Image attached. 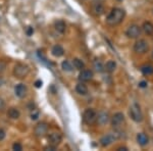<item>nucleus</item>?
Here are the masks:
<instances>
[{"mask_svg":"<svg viewBox=\"0 0 153 151\" xmlns=\"http://www.w3.org/2000/svg\"><path fill=\"white\" fill-rule=\"evenodd\" d=\"M7 116L11 119H17L19 116H21V112L17 108L15 107H10L9 109L7 110Z\"/></svg>","mask_w":153,"mask_h":151,"instance_id":"aec40b11","label":"nucleus"},{"mask_svg":"<svg viewBox=\"0 0 153 151\" xmlns=\"http://www.w3.org/2000/svg\"><path fill=\"white\" fill-rule=\"evenodd\" d=\"M141 27L136 25V24H133V25L129 26L128 29L126 30V36L130 39H137L141 35Z\"/></svg>","mask_w":153,"mask_h":151,"instance_id":"0eeeda50","label":"nucleus"},{"mask_svg":"<svg viewBox=\"0 0 153 151\" xmlns=\"http://www.w3.org/2000/svg\"><path fill=\"white\" fill-rule=\"evenodd\" d=\"M109 122V115L107 112H100L97 115V123L100 126H104Z\"/></svg>","mask_w":153,"mask_h":151,"instance_id":"dca6fc26","label":"nucleus"},{"mask_svg":"<svg viewBox=\"0 0 153 151\" xmlns=\"http://www.w3.org/2000/svg\"><path fill=\"white\" fill-rule=\"evenodd\" d=\"M141 30L148 36L153 35V24L151 22H144L141 27Z\"/></svg>","mask_w":153,"mask_h":151,"instance_id":"4468645a","label":"nucleus"},{"mask_svg":"<svg viewBox=\"0 0 153 151\" xmlns=\"http://www.w3.org/2000/svg\"><path fill=\"white\" fill-rule=\"evenodd\" d=\"M93 66H94L95 70L98 72V73L103 72V70H104V65L102 64V63L100 60H95L94 63H93Z\"/></svg>","mask_w":153,"mask_h":151,"instance_id":"393cba45","label":"nucleus"},{"mask_svg":"<svg viewBox=\"0 0 153 151\" xmlns=\"http://www.w3.org/2000/svg\"><path fill=\"white\" fill-rule=\"evenodd\" d=\"M141 73L145 76H150L153 74V65L151 64H144L141 66Z\"/></svg>","mask_w":153,"mask_h":151,"instance_id":"4be33fe9","label":"nucleus"},{"mask_svg":"<svg viewBox=\"0 0 153 151\" xmlns=\"http://www.w3.org/2000/svg\"><path fill=\"white\" fill-rule=\"evenodd\" d=\"M26 34L28 35V36H32V35L34 34V29H33L32 27L26 28Z\"/></svg>","mask_w":153,"mask_h":151,"instance_id":"cd10ccee","label":"nucleus"},{"mask_svg":"<svg viewBox=\"0 0 153 151\" xmlns=\"http://www.w3.org/2000/svg\"><path fill=\"white\" fill-rule=\"evenodd\" d=\"M39 115H40V111L38 109H32V112H31V119H32L33 121L38 119Z\"/></svg>","mask_w":153,"mask_h":151,"instance_id":"a878e982","label":"nucleus"},{"mask_svg":"<svg viewBox=\"0 0 153 151\" xmlns=\"http://www.w3.org/2000/svg\"><path fill=\"white\" fill-rule=\"evenodd\" d=\"M88 87L84 84V82H81V83L77 84L76 86V92L79 95H82V96H85V95L88 94Z\"/></svg>","mask_w":153,"mask_h":151,"instance_id":"6ab92c4d","label":"nucleus"},{"mask_svg":"<svg viewBox=\"0 0 153 151\" xmlns=\"http://www.w3.org/2000/svg\"><path fill=\"white\" fill-rule=\"evenodd\" d=\"M133 49L137 54H145L149 50V44L145 39H139L134 43Z\"/></svg>","mask_w":153,"mask_h":151,"instance_id":"39448f33","label":"nucleus"},{"mask_svg":"<svg viewBox=\"0 0 153 151\" xmlns=\"http://www.w3.org/2000/svg\"><path fill=\"white\" fill-rule=\"evenodd\" d=\"M104 5L101 2H94L92 4V12L95 15H101L104 13Z\"/></svg>","mask_w":153,"mask_h":151,"instance_id":"ddd939ff","label":"nucleus"},{"mask_svg":"<svg viewBox=\"0 0 153 151\" xmlns=\"http://www.w3.org/2000/svg\"><path fill=\"white\" fill-rule=\"evenodd\" d=\"M5 131L3 130V129H0V141H2V140H4L5 138Z\"/></svg>","mask_w":153,"mask_h":151,"instance_id":"c756f323","label":"nucleus"},{"mask_svg":"<svg viewBox=\"0 0 153 151\" xmlns=\"http://www.w3.org/2000/svg\"><path fill=\"white\" fill-rule=\"evenodd\" d=\"M126 17V12L121 8L119 7H114L110 10L109 14L106 17V24L111 27L117 26L124 21Z\"/></svg>","mask_w":153,"mask_h":151,"instance_id":"f257e3e1","label":"nucleus"},{"mask_svg":"<svg viewBox=\"0 0 153 151\" xmlns=\"http://www.w3.org/2000/svg\"><path fill=\"white\" fill-rule=\"evenodd\" d=\"M139 87L140 88H146L147 87V82H145V81H142L139 83Z\"/></svg>","mask_w":153,"mask_h":151,"instance_id":"473e14b6","label":"nucleus"},{"mask_svg":"<svg viewBox=\"0 0 153 151\" xmlns=\"http://www.w3.org/2000/svg\"><path fill=\"white\" fill-rule=\"evenodd\" d=\"M48 141H49V144L57 147V146L61 143V141H62V135L57 132L52 133V134H50L49 137H48Z\"/></svg>","mask_w":153,"mask_h":151,"instance_id":"9d476101","label":"nucleus"},{"mask_svg":"<svg viewBox=\"0 0 153 151\" xmlns=\"http://www.w3.org/2000/svg\"><path fill=\"white\" fill-rule=\"evenodd\" d=\"M97 115L98 113L93 108H87L83 113V122L86 125H93L97 122Z\"/></svg>","mask_w":153,"mask_h":151,"instance_id":"20e7f679","label":"nucleus"},{"mask_svg":"<svg viewBox=\"0 0 153 151\" xmlns=\"http://www.w3.org/2000/svg\"><path fill=\"white\" fill-rule=\"evenodd\" d=\"M129 115L135 123H141L143 121V112L141 107L137 103H133L129 109Z\"/></svg>","mask_w":153,"mask_h":151,"instance_id":"7ed1b4c3","label":"nucleus"},{"mask_svg":"<svg viewBox=\"0 0 153 151\" xmlns=\"http://www.w3.org/2000/svg\"><path fill=\"white\" fill-rule=\"evenodd\" d=\"M30 73V68H28V65L24 63H17L13 68V75L15 76V78L19 79H24Z\"/></svg>","mask_w":153,"mask_h":151,"instance_id":"423d86ee","label":"nucleus"},{"mask_svg":"<svg viewBox=\"0 0 153 151\" xmlns=\"http://www.w3.org/2000/svg\"><path fill=\"white\" fill-rule=\"evenodd\" d=\"M116 63H115L114 60H108L107 63H105V65H104V70H106L107 73H113L115 70H116Z\"/></svg>","mask_w":153,"mask_h":151,"instance_id":"412c9836","label":"nucleus"},{"mask_svg":"<svg viewBox=\"0 0 153 151\" xmlns=\"http://www.w3.org/2000/svg\"><path fill=\"white\" fill-rule=\"evenodd\" d=\"M35 87L36 88H41L42 87V85H43V82L41 81V80H37L36 82H35Z\"/></svg>","mask_w":153,"mask_h":151,"instance_id":"7c9ffc66","label":"nucleus"},{"mask_svg":"<svg viewBox=\"0 0 153 151\" xmlns=\"http://www.w3.org/2000/svg\"><path fill=\"white\" fill-rule=\"evenodd\" d=\"M116 1H123V0H116Z\"/></svg>","mask_w":153,"mask_h":151,"instance_id":"e433bc0d","label":"nucleus"},{"mask_svg":"<svg viewBox=\"0 0 153 151\" xmlns=\"http://www.w3.org/2000/svg\"><path fill=\"white\" fill-rule=\"evenodd\" d=\"M54 29L56 32H58L59 34H63L66 30V25L62 19H58L54 23Z\"/></svg>","mask_w":153,"mask_h":151,"instance_id":"f3484780","label":"nucleus"},{"mask_svg":"<svg viewBox=\"0 0 153 151\" xmlns=\"http://www.w3.org/2000/svg\"><path fill=\"white\" fill-rule=\"evenodd\" d=\"M129 149L127 147H125V146H121V147L116 148V151H128Z\"/></svg>","mask_w":153,"mask_h":151,"instance_id":"72a5a7b5","label":"nucleus"},{"mask_svg":"<svg viewBox=\"0 0 153 151\" xmlns=\"http://www.w3.org/2000/svg\"><path fill=\"white\" fill-rule=\"evenodd\" d=\"M56 149V146H53V145H51V144H49V146H46L45 148H44V150H50V151H53V150H55Z\"/></svg>","mask_w":153,"mask_h":151,"instance_id":"2f4dec72","label":"nucleus"},{"mask_svg":"<svg viewBox=\"0 0 153 151\" xmlns=\"http://www.w3.org/2000/svg\"><path fill=\"white\" fill-rule=\"evenodd\" d=\"M151 57L153 58V50H152V52H151Z\"/></svg>","mask_w":153,"mask_h":151,"instance_id":"c9c22d12","label":"nucleus"},{"mask_svg":"<svg viewBox=\"0 0 153 151\" xmlns=\"http://www.w3.org/2000/svg\"><path fill=\"white\" fill-rule=\"evenodd\" d=\"M48 132V125L46 123H39L37 124L34 129V133L37 137H44Z\"/></svg>","mask_w":153,"mask_h":151,"instance_id":"1a4fd4ad","label":"nucleus"},{"mask_svg":"<svg viewBox=\"0 0 153 151\" xmlns=\"http://www.w3.org/2000/svg\"><path fill=\"white\" fill-rule=\"evenodd\" d=\"M51 53L54 57H61L64 54V49L61 45H54L51 49Z\"/></svg>","mask_w":153,"mask_h":151,"instance_id":"a211bd4d","label":"nucleus"},{"mask_svg":"<svg viewBox=\"0 0 153 151\" xmlns=\"http://www.w3.org/2000/svg\"><path fill=\"white\" fill-rule=\"evenodd\" d=\"M121 136H123V135H121V132H119V131L110 132V133H108V134L104 135V136L100 139L99 143H100V145L102 147H107V146L111 145V144L116 141V140L121 139Z\"/></svg>","mask_w":153,"mask_h":151,"instance_id":"f03ea898","label":"nucleus"},{"mask_svg":"<svg viewBox=\"0 0 153 151\" xmlns=\"http://www.w3.org/2000/svg\"><path fill=\"white\" fill-rule=\"evenodd\" d=\"M72 63H73V65H74V68H77V70H84V68H85V63H84V61L80 58H74L73 59Z\"/></svg>","mask_w":153,"mask_h":151,"instance_id":"5701e85b","label":"nucleus"},{"mask_svg":"<svg viewBox=\"0 0 153 151\" xmlns=\"http://www.w3.org/2000/svg\"><path fill=\"white\" fill-rule=\"evenodd\" d=\"M27 91H28V89H27V86L25 84H22V83L17 84L14 87V93L19 98H24V97H26Z\"/></svg>","mask_w":153,"mask_h":151,"instance_id":"9b49d317","label":"nucleus"},{"mask_svg":"<svg viewBox=\"0 0 153 151\" xmlns=\"http://www.w3.org/2000/svg\"><path fill=\"white\" fill-rule=\"evenodd\" d=\"M4 84V80H3V78L2 77H0V87H1L2 85Z\"/></svg>","mask_w":153,"mask_h":151,"instance_id":"f704fd0d","label":"nucleus"},{"mask_svg":"<svg viewBox=\"0 0 153 151\" xmlns=\"http://www.w3.org/2000/svg\"><path fill=\"white\" fill-rule=\"evenodd\" d=\"M136 139H137V143L140 146H146L149 143V138H148L147 135L144 134V133H139V134L137 135Z\"/></svg>","mask_w":153,"mask_h":151,"instance_id":"2eb2a0df","label":"nucleus"},{"mask_svg":"<svg viewBox=\"0 0 153 151\" xmlns=\"http://www.w3.org/2000/svg\"><path fill=\"white\" fill-rule=\"evenodd\" d=\"M110 123L113 128H119L125 123V114L123 112H116L110 119Z\"/></svg>","mask_w":153,"mask_h":151,"instance_id":"6e6552de","label":"nucleus"},{"mask_svg":"<svg viewBox=\"0 0 153 151\" xmlns=\"http://www.w3.org/2000/svg\"><path fill=\"white\" fill-rule=\"evenodd\" d=\"M94 77V74H93L92 70H82L81 73L79 75V80L81 82H88L90 80H92V78Z\"/></svg>","mask_w":153,"mask_h":151,"instance_id":"f8f14e48","label":"nucleus"},{"mask_svg":"<svg viewBox=\"0 0 153 151\" xmlns=\"http://www.w3.org/2000/svg\"><path fill=\"white\" fill-rule=\"evenodd\" d=\"M4 108H5V101L0 97V111L4 110Z\"/></svg>","mask_w":153,"mask_h":151,"instance_id":"c85d7f7f","label":"nucleus"},{"mask_svg":"<svg viewBox=\"0 0 153 151\" xmlns=\"http://www.w3.org/2000/svg\"><path fill=\"white\" fill-rule=\"evenodd\" d=\"M61 68H62L64 72L70 73L74 70V65H73V63H70L68 60H63L62 63H61Z\"/></svg>","mask_w":153,"mask_h":151,"instance_id":"b1692460","label":"nucleus"},{"mask_svg":"<svg viewBox=\"0 0 153 151\" xmlns=\"http://www.w3.org/2000/svg\"><path fill=\"white\" fill-rule=\"evenodd\" d=\"M12 150L22 151L23 150V145H22L21 143H19V142H15V143H13V145H12Z\"/></svg>","mask_w":153,"mask_h":151,"instance_id":"bb28decb","label":"nucleus"}]
</instances>
